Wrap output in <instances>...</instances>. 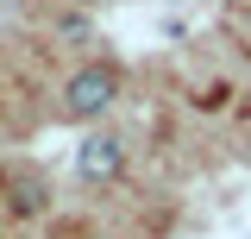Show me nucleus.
<instances>
[{"label": "nucleus", "instance_id": "obj_3", "mask_svg": "<svg viewBox=\"0 0 251 239\" xmlns=\"http://www.w3.org/2000/svg\"><path fill=\"white\" fill-rule=\"evenodd\" d=\"M245 164H251V139H245Z\"/></svg>", "mask_w": 251, "mask_h": 239}, {"label": "nucleus", "instance_id": "obj_1", "mask_svg": "<svg viewBox=\"0 0 251 239\" xmlns=\"http://www.w3.org/2000/svg\"><path fill=\"white\" fill-rule=\"evenodd\" d=\"M113 94H120L113 63H88V69H75V76L63 82V114L69 120H94V114L113 107Z\"/></svg>", "mask_w": 251, "mask_h": 239}, {"label": "nucleus", "instance_id": "obj_2", "mask_svg": "<svg viewBox=\"0 0 251 239\" xmlns=\"http://www.w3.org/2000/svg\"><path fill=\"white\" fill-rule=\"evenodd\" d=\"M75 170H82L88 182H113L126 170V145L107 139V132H94V139H82V151H75Z\"/></svg>", "mask_w": 251, "mask_h": 239}]
</instances>
